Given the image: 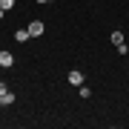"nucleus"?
I'll use <instances>...</instances> for the list:
<instances>
[{
    "label": "nucleus",
    "instance_id": "nucleus-1",
    "mask_svg": "<svg viewBox=\"0 0 129 129\" xmlns=\"http://www.w3.org/2000/svg\"><path fill=\"white\" fill-rule=\"evenodd\" d=\"M26 29H29V35H32V37H40L43 32H46V26H43V20H32V23H29Z\"/></svg>",
    "mask_w": 129,
    "mask_h": 129
},
{
    "label": "nucleus",
    "instance_id": "nucleus-2",
    "mask_svg": "<svg viewBox=\"0 0 129 129\" xmlns=\"http://www.w3.org/2000/svg\"><path fill=\"white\" fill-rule=\"evenodd\" d=\"M0 66H3V69H12L14 66V55L12 52H0Z\"/></svg>",
    "mask_w": 129,
    "mask_h": 129
},
{
    "label": "nucleus",
    "instance_id": "nucleus-3",
    "mask_svg": "<svg viewBox=\"0 0 129 129\" xmlns=\"http://www.w3.org/2000/svg\"><path fill=\"white\" fill-rule=\"evenodd\" d=\"M69 83H72V86H83V72L72 69V72H69Z\"/></svg>",
    "mask_w": 129,
    "mask_h": 129
},
{
    "label": "nucleus",
    "instance_id": "nucleus-4",
    "mask_svg": "<svg viewBox=\"0 0 129 129\" xmlns=\"http://www.w3.org/2000/svg\"><path fill=\"white\" fill-rule=\"evenodd\" d=\"M29 37H32V35H29V29H17V32H14V40H17V43H26Z\"/></svg>",
    "mask_w": 129,
    "mask_h": 129
},
{
    "label": "nucleus",
    "instance_id": "nucleus-5",
    "mask_svg": "<svg viewBox=\"0 0 129 129\" xmlns=\"http://www.w3.org/2000/svg\"><path fill=\"white\" fill-rule=\"evenodd\" d=\"M112 43H115V46L126 43V37H123V32H120V29H115V32H112Z\"/></svg>",
    "mask_w": 129,
    "mask_h": 129
},
{
    "label": "nucleus",
    "instance_id": "nucleus-6",
    "mask_svg": "<svg viewBox=\"0 0 129 129\" xmlns=\"http://www.w3.org/2000/svg\"><path fill=\"white\" fill-rule=\"evenodd\" d=\"M0 103H3V106H12V103H14V92H6V95H0Z\"/></svg>",
    "mask_w": 129,
    "mask_h": 129
},
{
    "label": "nucleus",
    "instance_id": "nucleus-7",
    "mask_svg": "<svg viewBox=\"0 0 129 129\" xmlns=\"http://www.w3.org/2000/svg\"><path fill=\"white\" fill-rule=\"evenodd\" d=\"M0 9H3V12H9V9H14V0H0Z\"/></svg>",
    "mask_w": 129,
    "mask_h": 129
},
{
    "label": "nucleus",
    "instance_id": "nucleus-8",
    "mask_svg": "<svg viewBox=\"0 0 129 129\" xmlns=\"http://www.w3.org/2000/svg\"><path fill=\"white\" fill-rule=\"evenodd\" d=\"M118 49V55H129V46H126V43H120V46H115Z\"/></svg>",
    "mask_w": 129,
    "mask_h": 129
},
{
    "label": "nucleus",
    "instance_id": "nucleus-9",
    "mask_svg": "<svg viewBox=\"0 0 129 129\" xmlns=\"http://www.w3.org/2000/svg\"><path fill=\"white\" fill-rule=\"evenodd\" d=\"M6 92H12V89H9V83H6V80H0V95H6Z\"/></svg>",
    "mask_w": 129,
    "mask_h": 129
},
{
    "label": "nucleus",
    "instance_id": "nucleus-10",
    "mask_svg": "<svg viewBox=\"0 0 129 129\" xmlns=\"http://www.w3.org/2000/svg\"><path fill=\"white\" fill-rule=\"evenodd\" d=\"M3 14H6V12H3V9H0V20H3Z\"/></svg>",
    "mask_w": 129,
    "mask_h": 129
},
{
    "label": "nucleus",
    "instance_id": "nucleus-11",
    "mask_svg": "<svg viewBox=\"0 0 129 129\" xmlns=\"http://www.w3.org/2000/svg\"><path fill=\"white\" fill-rule=\"evenodd\" d=\"M37 3H49V0H37Z\"/></svg>",
    "mask_w": 129,
    "mask_h": 129
}]
</instances>
